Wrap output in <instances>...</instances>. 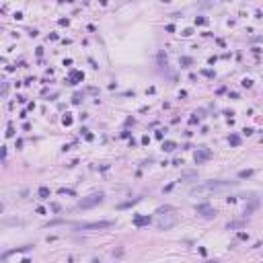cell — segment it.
<instances>
[{"instance_id": "cell-1", "label": "cell", "mask_w": 263, "mask_h": 263, "mask_svg": "<svg viewBox=\"0 0 263 263\" xmlns=\"http://www.w3.org/2000/svg\"><path fill=\"white\" fill-rule=\"evenodd\" d=\"M234 183L232 181H208L204 185H197L191 189V193H204V191H218V189H226V187H232Z\"/></svg>"}, {"instance_id": "cell-2", "label": "cell", "mask_w": 263, "mask_h": 263, "mask_svg": "<svg viewBox=\"0 0 263 263\" xmlns=\"http://www.w3.org/2000/svg\"><path fill=\"white\" fill-rule=\"evenodd\" d=\"M177 222H179V216H177L175 212H171V214H158V218H156V226L160 228V230H169V228H173Z\"/></svg>"}, {"instance_id": "cell-3", "label": "cell", "mask_w": 263, "mask_h": 263, "mask_svg": "<svg viewBox=\"0 0 263 263\" xmlns=\"http://www.w3.org/2000/svg\"><path fill=\"white\" fill-rule=\"evenodd\" d=\"M101 202H103V193H92V195L82 197V199L78 202V208H80V210H88V208H92V206H97V204H101Z\"/></svg>"}, {"instance_id": "cell-4", "label": "cell", "mask_w": 263, "mask_h": 263, "mask_svg": "<svg viewBox=\"0 0 263 263\" xmlns=\"http://www.w3.org/2000/svg\"><path fill=\"white\" fill-rule=\"evenodd\" d=\"M115 222L113 220H103V222H88V224H80V230H103V228H111Z\"/></svg>"}, {"instance_id": "cell-5", "label": "cell", "mask_w": 263, "mask_h": 263, "mask_svg": "<svg viewBox=\"0 0 263 263\" xmlns=\"http://www.w3.org/2000/svg\"><path fill=\"white\" fill-rule=\"evenodd\" d=\"M210 156H212V152H210V150H199V152H195V163L199 165V163L208 160Z\"/></svg>"}, {"instance_id": "cell-6", "label": "cell", "mask_w": 263, "mask_h": 263, "mask_svg": "<svg viewBox=\"0 0 263 263\" xmlns=\"http://www.w3.org/2000/svg\"><path fill=\"white\" fill-rule=\"evenodd\" d=\"M195 210H197V214H204V216H212V214H214V210L210 208V204H204V206H197Z\"/></svg>"}, {"instance_id": "cell-7", "label": "cell", "mask_w": 263, "mask_h": 263, "mask_svg": "<svg viewBox=\"0 0 263 263\" xmlns=\"http://www.w3.org/2000/svg\"><path fill=\"white\" fill-rule=\"evenodd\" d=\"M82 78H85L82 72H72V74H70V85H76L74 80H82Z\"/></svg>"}, {"instance_id": "cell-8", "label": "cell", "mask_w": 263, "mask_h": 263, "mask_svg": "<svg viewBox=\"0 0 263 263\" xmlns=\"http://www.w3.org/2000/svg\"><path fill=\"white\" fill-rule=\"evenodd\" d=\"M134 222H136V226H142V224H148V222H150V218H148V216H136V220H134Z\"/></svg>"}, {"instance_id": "cell-9", "label": "cell", "mask_w": 263, "mask_h": 263, "mask_svg": "<svg viewBox=\"0 0 263 263\" xmlns=\"http://www.w3.org/2000/svg\"><path fill=\"white\" fill-rule=\"evenodd\" d=\"M47 195H49V189H47V187H41V189H39V197H41V199H47Z\"/></svg>"}, {"instance_id": "cell-10", "label": "cell", "mask_w": 263, "mask_h": 263, "mask_svg": "<svg viewBox=\"0 0 263 263\" xmlns=\"http://www.w3.org/2000/svg\"><path fill=\"white\" fill-rule=\"evenodd\" d=\"M163 148H165V150H175V142H165Z\"/></svg>"}, {"instance_id": "cell-11", "label": "cell", "mask_w": 263, "mask_h": 263, "mask_svg": "<svg viewBox=\"0 0 263 263\" xmlns=\"http://www.w3.org/2000/svg\"><path fill=\"white\" fill-rule=\"evenodd\" d=\"M230 144L238 146V144H241V138H238V136H232V138H230Z\"/></svg>"}, {"instance_id": "cell-12", "label": "cell", "mask_w": 263, "mask_h": 263, "mask_svg": "<svg viewBox=\"0 0 263 263\" xmlns=\"http://www.w3.org/2000/svg\"><path fill=\"white\" fill-rule=\"evenodd\" d=\"M181 64H183V66H185V68H187V66H189V64H191V58H181Z\"/></svg>"}, {"instance_id": "cell-13", "label": "cell", "mask_w": 263, "mask_h": 263, "mask_svg": "<svg viewBox=\"0 0 263 263\" xmlns=\"http://www.w3.org/2000/svg\"><path fill=\"white\" fill-rule=\"evenodd\" d=\"M241 177H243V179H245V177H251V171H243V173H241Z\"/></svg>"}]
</instances>
